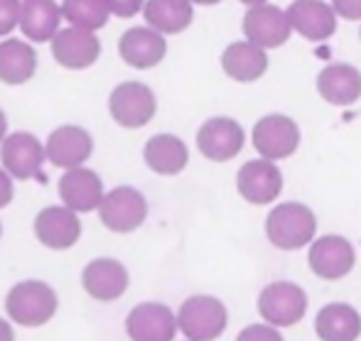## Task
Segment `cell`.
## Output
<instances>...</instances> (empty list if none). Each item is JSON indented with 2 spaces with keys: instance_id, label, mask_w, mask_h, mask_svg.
I'll list each match as a JSON object with an SVG mask.
<instances>
[{
  "instance_id": "8d00e7d4",
  "label": "cell",
  "mask_w": 361,
  "mask_h": 341,
  "mask_svg": "<svg viewBox=\"0 0 361 341\" xmlns=\"http://www.w3.org/2000/svg\"><path fill=\"white\" fill-rule=\"evenodd\" d=\"M195 5H202V8H214V5L224 3V0H192Z\"/></svg>"
},
{
  "instance_id": "ac0fdd59",
  "label": "cell",
  "mask_w": 361,
  "mask_h": 341,
  "mask_svg": "<svg viewBox=\"0 0 361 341\" xmlns=\"http://www.w3.org/2000/svg\"><path fill=\"white\" fill-rule=\"evenodd\" d=\"M49 44H52L54 62L69 71H84L94 67L101 57L99 35L91 30L72 27V25L59 30Z\"/></svg>"
},
{
  "instance_id": "5bb4252c",
  "label": "cell",
  "mask_w": 361,
  "mask_h": 341,
  "mask_svg": "<svg viewBox=\"0 0 361 341\" xmlns=\"http://www.w3.org/2000/svg\"><path fill=\"white\" fill-rule=\"evenodd\" d=\"M81 287L94 302H116L130 287V273L118 258L101 256L94 258L81 271Z\"/></svg>"
},
{
  "instance_id": "7a4b0ae2",
  "label": "cell",
  "mask_w": 361,
  "mask_h": 341,
  "mask_svg": "<svg viewBox=\"0 0 361 341\" xmlns=\"http://www.w3.org/2000/svg\"><path fill=\"white\" fill-rule=\"evenodd\" d=\"M263 228L273 248L293 253L317 238V213L302 202H281L271 206Z\"/></svg>"
},
{
  "instance_id": "cb8c5ba5",
  "label": "cell",
  "mask_w": 361,
  "mask_h": 341,
  "mask_svg": "<svg viewBox=\"0 0 361 341\" xmlns=\"http://www.w3.org/2000/svg\"><path fill=\"white\" fill-rule=\"evenodd\" d=\"M62 5L54 0H23L20 8V32L30 42H52L62 30Z\"/></svg>"
},
{
  "instance_id": "4fadbf2b",
  "label": "cell",
  "mask_w": 361,
  "mask_h": 341,
  "mask_svg": "<svg viewBox=\"0 0 361 341\" xmlns=\"http://www.w3.org/2000/svg\"><path fill=\"white\" fill-rule=\"evenodd\" d=\"M126 337L130 341H175L180 334L177 312L165 302L147 299L126 314Z\"/></svg>"
},
{
  "instance_id": "74e56055",
  "label": "cell",
  "mask_w": 361,
  "mask_h": 341,
  "mask_svg": "<svg viewBox=\"0 0 361 341\" xmlns=\"http://www.w3.org/2000/svg\"><path fill=\"white\" fill-rule=\"evenodd\" d=\"M0 238H3V223H0Z\"/></svg>"
},
{
  "instance_id": "30bf717a",
  "label": "cell",
  "mask_w": 361,
  "mask_h": 341,
  "mask_svg": "<svg viewBox=\"0 0 361 341\" xmlns=\"http://www.w3.org/2000/svg\"><path fill=\"white\" fill-rule=\"evenodd\" d=\"M44 162H47L44 142L27 130H15L0 145V165L15 182L44 180Z\"/></svg>"
},
{
  "instance_id": "4dcf8cb0",
  "label": "cell",
  "mask_w": 361,
  "mask_h": 341,
  "mask_svg": "<svg viewBox=\"0 0 361 341\" xmlns=\"http://www.w3.org/2000/svg\"><path fill=\"white\" fill-rule=\"evenodd\" d=\"M104 3L114 18H123V20L135 18L145 8V0H104Z\"/></svg>"
},
{
  "instance_id": "277c9868",
  "label": "cell",
  "mask_w": 361,
  "mask_h": 341,
  "mask_svg": "<svg viewBox=\"0 0 361 341\" xmlns=\"http://www.w3.org/2000/svg\"><path fill=\"white\" fill-rule=\"evenodd\" d=\"M251 145L258 157L283 162L293 157L302 145V130L288 113H266L253 123Z\"/></svg>"
},
{
  "instance_id": "ab89813d",
  "label": "cell",
  "mask_w": 361,
  "mask_h": 341,
  "mask_svg": "<svg viewBox=\"0 0 361 341\" xmlns=\"http://www.w3.org/2000/svg\"><path fill=\"white\" fill-rule=\"evenodd\" d=\"M185 341H187V339H185Z\"/></svg>"
},
{
  "instance_id": "d4e9b609",
  "label": "cell",
  "mask_w": 361,
  "mask_h": 341,
  "mask_svg": "<svg viewBox=\"0 0 361 341\" xmlns=\"http://www.w3.org/2000/svg\"><path fill=\"white\" fill-rule=\"evenodd\" d=\"M319 341H357L361 337V314L349 302H329L314 317Z\"/></svg>"
},
{
  "instance_id": "7c38bea8",
  "label": "cell",
  "mask_w": 361,
  "mask_h": 341,
  "mask_svg": "<svg viewBox=\"0 0 361 341\" xmlns=\"http://www.w3.org/2000/svg\"><path fill=\"white\" fill-rule=\"evenodd\" d=\"M241 32L243 39L258 44L263 49H281L293 37V25L288 20L286 8L276 3L256 5V8H246L241 20Z\"/></svg>"
},
{
  "instance_id": "4316f807",
  "label": "cell",
  "mask_w": 361,
  "mask_h": 341,
  "mask_svg": "<svg viewBox=\"0 0 361 341\" xmlns=\"http://www.w3.org/2000/svg\"><path fill=\"white\" fill-rule=\"evenodd\" d=\"M195 8L197 5L192 0H145L143 20L160 35L172 37L192 27Z\"/></svg>"
},
{
  "instance_id": "6da1fadb",
  "label": "cell",
  "mask_w": 361,
  "mask_h": 341,
  "mask_svg": "<svg viewBox=\"0 0 361 341\" xmlns=\"http://www.w3.org/2000/svg\"><path fill=\"white\" fill-rule=\"evenodd\" d=\"M59 312V294L49 283L39 278H25L15 283L5 294V314L15 327L39 329L49 324Z\"/></svg>"
},
{
  "instance_id": "2e32d148",
  "label": "cell",
  "mask_w": 361,
  "mask_h": 341,
  "mask_svg": "<svg viewBox=\"0 0 361 341\" xmlns=\"http://www.w3.org/2000/svg\"><path fill=\"white\" fill-rule=\"evenodd\" d=\"M94 135L84 128V125L64 123L54 128L44 140V150H47V162L59 167L62 172L74 170V167H84L94 155Z\"/></svg>"
},
{
  "instance_id": "7402d4cb",
  "label": "cell",
  "mask_w": 361,
  "mask_h": 341,
  "mask_svg": "<svg viewBox=\"0 0 361 341\" xmlns=\"http://www.w3.org/2000/svg\"><path fill=\"white\" fill-rule=\"evenodd\" d=\"M219 64H221L224 74L236 84H256L268 74L271 59H268V49L258 47L248 39H236L224 47Z\"/></svg>"
},
{
  "instance_id": "5b68a950",
  "label": "cell",
  "mask_w": 361,
  "mask_h": 341,
  "mask_svg": "<svg viewBox=\"0 0 361 341\" xmlns=\"http://www.w3.org/2000/svg\"><path fill=\"white\" fill-rule=\"evenodd\" d=\"M307 292L298 283H290V280L268 283L258 292L256 299V309L261 314V319L278 329H288L295 327L298 322H302L305 314H307Z\"/></svg>"
},
{
  "instance_id": "f1b7e54d",
  "label": "cell",
  "mask_w": 361,
  "mask_h": 341,
  "mask_svg": "<svg viewBox=\"0 0 361 341\" xmlns=\"http://www.w3.org/2000/svg\"><path fill=\"white\" fill-rule=\"evenodd\" d=\"M233 341H286V337L281 334V329L273 327L268 322H256L243 327L241 332L236 334Z\"/></svg>"
},
{
  "instance_id": "484cf974",
  "label": "cell",
  "mask_w": 361,
  "mask_h": 341,
  "mask_svg": "<svg viewBox=\"0 0 361 341\" xmlns=\"http://www.w3.org/2000/svg\"><path fill=\"white\" fill-rule=\"evenodd\" d=\"M37 74V52L30 39H0V81L23 86Z\"/></svg>"
},
{
  "instance_id": "9c48e42d",
  "label": "cell",
  "mask_w": 361,
  "mask_h": 341,
  "mask_svg": "<svg viewBox=\"0 0 361 341\" xmlns=\"http://www.w3.org/2000/svg\"><path fill=\"white\" fill-rule=\"evenodd\" d=\"M307 266L314 278L337 283L344 280L357 266V248L347 236L324 233L317 236L307 248Z\"/></svg>"
},
{
  "instance_id": "9a60e30c",
  "label": "cell",
  "mask_w": 361,
  "mask_h": 341,
  "mask_svg": "<svg viewBox=\"0 0 361 341\" xmlns=\"http://www.w3.org/2000/svg\"><path fill=\"white\" fill-rule=\"evenodd\" d=\"M286 13L293 32L307 42H327L337 35L339 15L329 0H293Z\"/></svg>"
},
{
  "instance_id": "d590c367",
  "label": "cell",
  "mask_w": 361,
  "mask_h": 341,
  "mask_svg": "<svg viewBox=\"0 0 361 341\" xmlns=\"http://www.w3.org/2000/svg\"><path fill=\"white\" fill-rule=\"evenodd\" d=\"M241 5H246V8H256V5H266V3H273V0H238Z\"/></svg>"
},
{
  "instance_id": "f35d334b",
  "label": "cell",
  "mask_w": 361,
  "mask_h": 341,
  "mask_svg": "<svg viewBox=\"0 0 361 341\" xmlns=\"http://www.w3.org/2000/svg\"><path fill=\"white\" fill-rule=\"evenodd\" d=\"M359 39H361V23H359Z\"/></svg>"
},
{
  "instance_id": "ffe728a7",
  "label": "cell",
  "mask_w": 361,
  "mask_h": 341,
  "mask_svg": "<svg viewBox=\"0 0 361 341\" xmlns=\"http://www.w3.org/2000/svg\"><path fill=\"white\" fill-rule=\"evenodd\" d=\"M319 99L337 108H347L361 101V69L349 62H329L314 76Z\"/></svg>"
},
{
  "instance_id": "e0dca14e",
  "label": "cell",
  "mask_w": 361,
  "mask_h": 341,
  "mask_svg": "<svg viewBox=\"0 0 361 341\" xmlns=\"http://www.w3.org/2000/svg\"><path fill=\"white\" fill-rule=\"evenodd\" d=\"M81 213L72 211L64 204L44 206L42 211L35 216L32 231L35 238L42 243L47 251H69L79 243L81 238Z\"/></svg>"
},
{
  "instance_id": "836d02e7",
  "label": "cell",
  "mask_w": 361,
  "mask_h": 341,
  "mask_svg": "<svg viewBox=\"0 0 361 341\" xmlns=\"http://www.w3.org/2000/svg\"><path fill=\"white\" fill-rule=\"evenodd\" d=\"M0 341H15V327L8 317H0Z\"/></svg>"
},
{
  "instance_id": "f546056e",
  "label": "cell",
  "mask_w": 361,
  "mask_h": 341,
  "mask_svg": "<svg viewBox=\"0 0 361 341\" xmlns=\"http://www.w3.org/2000/svg\"><path fill=\"white\" fill-rule=\"evenodd\" d=\"M20 8L23 0H0V37H10L20 30Z\"/></svg>"
},
{
  "instance_id": "ba28073f",
  "label": "cell",
  "mask_w": 361,
  "mask_h": 341,
  "mask_svg": "<svg viewBox=\"0 0 361 341\" xmlns=\"http://www.w3.org/2000/svg\"><path fill=\"white\" fill-rule=\"evenodd\" d=\"M286 177L278 162L266 157H253L243 162L236 172V192L251 206H271L281 199Z\"/></svg>"
},
{
  "instance_id": "d6a6232c",
  "label": "cell",
  "mask_w": 361,
  "mask_h": 341,
  "mask_svg": "<svg viewBox=\"0 0 361 341\" xmlns=\"http://www.w3.org/2000/svg\"><path fill=\"white\" fill-rule=\"evenodd\" d=\"M13 199H15V180L8 175V170L0 165V211L13 204Z\"/></svg>"
},
{
  "instance_id": "3957f363",
  "label": "cell",
  "mask_w": 361,
  "mask_h": 341,
  "mask_svg": "<svg viewBox=\"0 0 361 341\" xmlns=\"http://www.w3.org/2000/svg\"><path fill=\"white\" fill-rule=\"evenodd\" d=\"M177 327L187 341H216L228 327V309L214 294H192L177 307Z\"/></svg>"
},
{
  "instance_id": "d6986e66",
  "label": "cell",
  "mask_w": 361,
  "mask_h": 341,
  "mask_svg": "<svg viewBox=\"0 0 361 341\" xmlns=\"http://www.w3.org/2000/svg\"><path fill=\"white\" fill-rule=\"evenodd\" d=\"M57 192H59V202L76 213L99 211L101 202L106 197V187L101 175L86 165L62 172V177L57 182Z\"/></svg>"
},
{
  "instance_id": "44dd1931",
  "label": "cell",
  "mask_w": 361,
  "mask_h": 341,
  "mask_svg": "<svg viewBox=\"0 0 361 341\" xmlns=\"http://www.w3.org/2000/svg\"><path fill=\"white\" fill-rule=\"evenodd\" d=\"M118 54L128 67L138 71L155 69L167 57V37L150 25H135L121 35Z\"/></svg>"
},
{
  "instance_id": "603a6c76",
  "label": "cell",
  "mask_w": 361,
  "mask_h": 341,
  "mask_svg": "<svg viewBox=\"0 0 361 341\" xmlns=\"http://www.w3.org/2000/svg\"><path fill=\"white\" fill-rule=\"evenodd\" d=\"M143 162L160 177H177L190 165V147L175 133H157L143 145Z\"/></svg>"
},
{
  "instance_id": "52a82bcc",
  "label": "cell",
  "mask_w": 361,
  "mask_h": 341,
  "mask_svg": "<svg viewBox=\"0 0 361 341\" xmlns=\"http://www.w3.org/2000/svg\"><path fill=\"white\" fill-rule=\"evenodd\" d=\"M157 113V96L143 81H121L109 94V116L126 130L145 128Z\"/></svg>"
},
{
  "instance_id": "83f0119b",
  "label": "cell",
  "mask_w": 361,
  "mask_h": 341,
  "mask_svg": "<svg viewBox=\"0 0 361 341\" xmlns=\"http://www.w3.org/2000/svg\"><path fill=\"white\" fill-rule=\"evenodd\" d=\"M59 5H62L64 23L72 27L91 30V32H99L111 18L104 0H62Z\"/></svg>"
},
{
  "instance_id": "8992f818",
  "label": "cell",
  "mask_w": 361,
  "mask_h": 341,
  "mask_svg": "<svg viewBox=\"0 0 361 341\" xmlns=\"http://www.w3.org/2000/svg\"><path fill=\"white\" fill-rule=\"evenodd\" d=\"M96 213H99L104 228H109L111 233L126 236V233L138 231L147 221L150 204H147V197L138 187L118 185L114 190H106V197Z\"/></svg>"
},
{
  "instance_id": "8fae6325",
  "label": "cell",
  "mask_w": 361,
  "mask_h": 341,
  "mask_svg": "<svg viewBox=\"0 0 361 341\" xmlns=\"http://www.w3.org/2000/svg\"><path fill=\"white\" fill-rule=\"evenodd\" d=\"M195 145L209 162H231L246 147V130L231 116H212L197 128Z\"/></svg>"
},
{
  "instance_id": "1f68e13d",
  "label": "cell",
  "mask_w": 361,
  "mask_h": 341,
  "mask_svg": "<svg viewBox=\"0 0 361 341\" xmlns=\"http://www.w3.org/2000/svg\"><path fill=\"white\" fill-rule=\"evenodd\" d=\"M332 8L337 10L339 20L347 23H361V0H329Z\"/></svg>"
},
{
  "instance_id": "e575fe53",
  "label": "cell",
  "mask_w": 361,
  "mask_h": 341,
  "mask_svg": "<svg viewBox=\"0 0 361 341\" xmlns=\"http://www.w3.org/2000/svg\"><path fill=\"white\" fill-rule=\"evenodd\" d=\"M10 135V130H8V116H5V111L0 108V145H3V140Z\"/></svg>"
}]
</instances>
